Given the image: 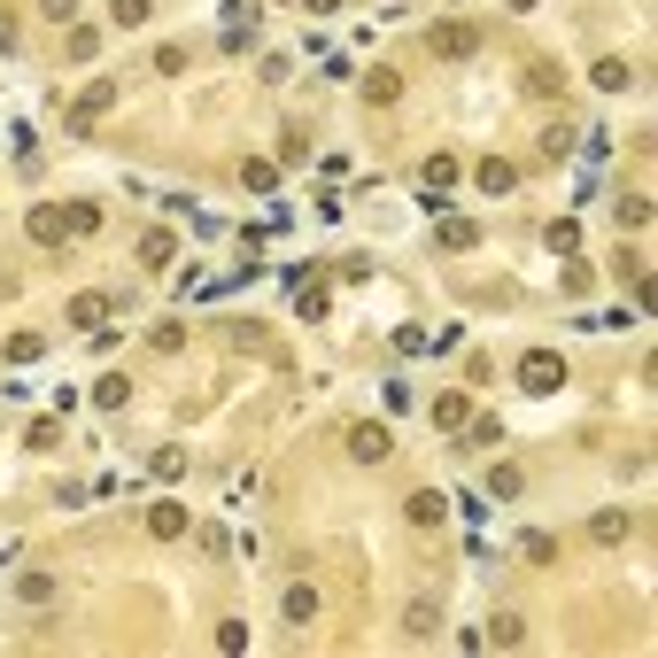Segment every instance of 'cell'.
I'll return each instance as SVG.
<instances>
[{
	"label": "cell",
	"mask_w": 658,
	"mask_h": 658,
	"mask_svg": "<svg viewBox=\"0 0 658 658\" xmlns=\"http://www.w3.org/2000/svg\"><path fill=\"white\" fill-rule=\"evenodd\" d=\"M24 233L39 240V248H62V240H70V217H62V202H39V210L24 217Z\"/></svg>",
	"instance_id": "6"
},
{
	"label": "cell",
	"mask_w": 658,
	"mask_h": 658,
	"mask_svg": "<svg viewBox=\"0 0 658 658\" xmlns=\"http://www.w3.org/2000/svg\"><path fill=\"white\" fill-rule=\"evenodd\" d=\"M473 186H480V194H511V186H519V163H504V155H480V163H473Z\"/></svg>",
	"instance_id": "7"
},
{
	"label": "cell",
	"mask_w": 658,
	"mask_h": 658,
	"mask_svg": "<svg viewBox=\"0 0 658 658\" xmlns=\"http://www.w3.org/2000/svg\"><path fill=\"white\" fill-rule=\"evenodd\" d=\"M217 651H225V658L248 651V620H217Z\"/></svg>",
	"instance_id": "28"
},
{
	"label": "cell",
	"mask_w": 658,
	"mask_h": 658,
	"mask_svg": "<svg viewBox=\"0 0 658 658\" xmlns=\"http://www.w3.org/2000/svg\"><path fill=\"white\" fill-rule=\"evenodd\" d=\"M419 186H426V210L442 217V210H449V186H457V155H449V148H434V155L419 163Z\"/></svg>",
	"instance_id": "3"
},
{
	"label": "cell",
	"mask_w": 658,
	"mask_h": 658,
	"mask_svg": "<svg viewBox=\"0 0 658 658\" xmlns=\"http://www.w3.org/2000/svg\"><path fill=\"white\" fill-rule=\"evenodd\" d=\"M519 388L527 395H558L566 388V357H558V349H527V357H519Z\"/></svg>",
	"instance_id": "2"
},
{
	"label": "cell",
	"mask_w": 658,
	"mask_h": 658,
	"mask_svg": "<svg viewBox=\"0 0 658 658\" xmlns=\"http://www.w3.org/2000/svg\"><path fill=\"white\" fill-rule=\"evenodd\" d=\"M527 86L550 101V93H566V70H558V62H535V70H527Z\"/></svg>",
	"instance_id": "25"
},
{
	"label": "cell",
	"mask_w": 658,
	"mask_h": 658,
	"mask_svg": "<svg viewBox=\"0 0 658 658\" xmlns=\"http://www.w3.org/2000/svg\"><path fill=\"white\" fill-rule=\"evenodd\" d=\"M465 419H473V403H465V395H434V426H442V434H457Z\"/></svg>",
	"instance_id": "16"
},
{
	"label": "cell",
	"mask_w": 658,
	"mask_h": 658,
	"mask_svg": "<svg viewBox=\"0 0 658 658\" xmlns=\"http://www.w3.org/2000/svg\"><path fill=\"white\" fill-rule=\"evenodd\" d=\"M519 488H527V473H519V465H488V496H496V504H504V496H519Z\"/></svg>",
	"instance_id": "22"
},
{
	"label": "cell",
	"mask_w": 658,
	"mask_h": 658,
	"mask_svg": "<svg viewBox=\"0 0 658 658\" xmlns=\"http://www.w3.org/2000/svg\"><path fill=\"white\" fill-rule=\"evenodd\" d=\"M628 527H635L628 511H597V519H589V535H597V542H628Z\"/></svg>",
	"instance_id": "23"
},
{
	"label": "cell",
	"mask_w": 658,
	"mask_h": 658,
	"mask_svg": "<svg viewBox=\"0 0 658 658\" xmlns=\"http://www.w3.org/2000/svg\"><path fill=\"white\" fill-rule=\"evenodd\" d=\"M16 597H24V604H55V573H39V566L16 573Z\"/></svg>",
	"instance_id": "17"
},
{
	"label": "cell",
	"mask_w": 658,
	"mask_h": 658,
	"mask_svg": "<svg viewBox=\"0 0 658 658\" xmlns=\"http://www.w3.org/2000/svg\"><path fill=\"white\" fill-rule=\"evenodd\" d=\"M302 8H310V16H333V8H341V0H302Z\"/></svg>",
	"instance_id": "39"
},
{
	"label": "cell",
	"mask_w": 658,
	"mask_h": 658,
	"mask_svg": "<svg viewBox=\"0 0 658 658\" xmlns=\"http://www.w3.org/2000/svg\"><path fill=\"white\" fill-rule=\"evenodd\" d=\"M279 612H287V628H318V589H310V581H295Z\"/></svg>",
	"instance_id": "11"
},
{
	"label": "cell",
	"mask_w": 658,
	"mask_h": 658,
	"mask_svg": "<svg viewBox=\"0 0 658 658\" xmlns=\"http://www.w3.org/2000/svg\"><path fill=\"white\" fill-rule=\"evenodd\" d=\"M442 248H480V225L473 217H442Z\"/></svg>",
	"instance_id": "24"
},
{
	"label": "cell",
	"mask_w": 658,
	"mask_h": 658,
	"mask_svg": "<svg viewBox=\"0 0 658 658\" xmlns=\"http://www.w3.org/2000/svg\"><path fill=\"white\" fill-rule=\"evenodd\" d=\"M573 248H581V225H573V217H558V225H550V256H573Z\"/></svg>",
	"instance_id": "32"
},
{
	"label": "cell",
	"mask_w": 658,
	"mask_h": 658,
	"mask_svg": "<svg viewBox=\"0 0 658 658\" xmlns=\"http://www.w3.org/2000/svg\"><path fill=\"white\" fill-rule=\"evenodd\" d=\"M240 186H248V194H279V163L248 155V163H240Z\"/></svg>",
	"instance_id": "15"
},
{
	"label": "cell",
	"mask_w": 658,
	"mask_h": 658,
	"mask_svg": "<svg viewBox=\"0 0 658 658\" xmlns=\"http://www.w3.org/2000/svg\"><path fill=\"white\" fill-rule=\"evenodd\" d=\"M62 217H70V240L101 233V210H93V202H70V210H62Z\"/></svg>",
	"instance_id": "29"
},
{
	"label": "cell",
	"mask_w": 658,
	"mask_h": 658,
	"mask_svg": "<svg viewBox=\"0 0 658 658\" xmlns=\"http://www.w3.org/2000/svg\"><path fill=\"white\" fill-rule=\"evenodd\" d=\"M496 442H504V426H496V419H465V449H496Z\"/></svg>",
	"instance_id": "30"
},
{
	"label": "cell",
	"mask_w": 658,
	"mask_h": 658,
	"mask_svg": "<svg viewBox=\"0 0 658 658\" xmlns=\"http://www.w3.org/2000/svg\"><path fill=\"white\" fill-rule=\"evenodd\" d=\"M426 47H434L442 62H473L480 55V24H434V31H426Z\"/></svg>",
	"instance_id": "4"
},
{
	"label": "cell",
	"mask_w": 658,
	"mask_h": 658,
	"mask_svg": "<svg viewBox=\"0 0 658 658\" xmlns=\"http://www.w3.org/2000/svg\"><path fill=\"white\" fill-rule=\"evenodd\" d=\"M403 635H411V643H434V635H442V612H434V597H419L411 612H403Z\"/></svg>",
	"instance_id": "14"
},
{
	"label": "cell",
	"mask_w": 658,
	"mask_h": 658,
	"mask_svg": "<svg viewBox=\"0 0 658 658\" xmlns=\"http://www.w3.org/2000/svg\"><path fill=\"white\" fill-rule=\"evenodd\" d=\"M101 55V31L93 24H70V62H93Z\"/></svg>",
	"instance_id": "27"
},
{
	"label": "cell",
	"mask_w": 658,
	"mask_h": 658,
	"mask_svg": "<svg viewBox=\"0 0 658 658\" xmlns=\"http://www.w3.org/2000/svg\"><path fill=\"white\" fill-rule=\"evenodd\" d=\"M403 511H411V527H442L449 496H442V488H419V496H403Z\"/></svg>",
	"instance_id": "13"
},
{
	"label": "cell",
	"mask_w": 658,
	"mask_h": 658,
	"mask_svg": "<svg viewBox=\"0 0 658 658\" xmlns=\"http://www.w3.org/2000/svg\"><path fill=\"white\" fill-rule=\"evenodd\" d=\"M179 264V240L163 233V225H155V233H140V271H171Z\"/></svg>",
	"instance_id": "10"
},
{
	"label": "cell",
	"mask_w": 658,
	"mask_h": 658,
	"mask_svg": "<svg viewBox=\"0 0 658 658\" xmlns=\"http://www.w3.org/2000/svg\"><path fill=\"white\" fill-rule=\"evenodd\" d=\"M295 318H326V287H302V295H295Z\"/></svg>",
	"instance_id": "36"
},
{
	"label": "cell",
	"mask_w": 658,
	"mask_h": 658,
	"mask_svg": "<svg viewBox=\"0 0 658 658\" xmlns=\"http://www.w3.org/2000/svg\"><path fill=\"white\" fill-rule=\"evenodd\" d=\"M93 403H101V411H124V403H132V380H117V372L93 380Z\"/></svg>",
	"instance_id": "21"
},
{
	"label": "cell",
	"mask_w": 658,
	"mask_h": 658,
	"mask_svg": "<svg viewBox=\"0 0 658 658\" xmlns=\"http://www.w3.org/2000/svg\"><path fill=\"white\" fill-rule=\"evenodd\" d=\"M395 93H403V78H395V70H372V78H364V101H372V109H388Z\"/></svg>",
	"instance_id": "20"
},
{
	"label": "cell",
	"mask_w": 658,
	"mask_h": 658,
	"mask_svg": "<svg viewBox=\"0 0 658 658\" xmlns=\"http://www.w3.org/2000/svg\"><path fill=\"white\" fill-rule=\"evenodd\" d=\"M186 527H194V511H186V504H148V535L155 542H179Z\"/></svg>",
	"instance_id": "8"
},
{
	"label": "cell",
	"mask_w": 658,
	"mask_h": 658,
	"mask_svg": "<svg viewBox=\"0 0 658 658\" xmlns=\"http://www.w3.org/2000/svg\"><path fill=\"white\" fill-rule=\"evenodd\" d=\"M109 310H117L109 295H70V326H78V333H101V318H109Z\"/></svg>",
	"instance_id": "12"
},
{
	"label": "cell",
	"mask_w": 658,
	"mask_h": 658,
	"mask_svg": "<svg viewBox=\"0 0 658 658\" xmlns=\"http://www.w3.org/2000/svg\"><path fill=\"white\" fill-rule=\"evenodd\" d=\"M148 16H155V0H109V24L117 31H140Z\"/></svg>",
	"instance_id": "18"
},
{
	"label": "cell",
	"mask_w": 658,
	"mask_h": 658,
	"mask_svg": "<svg viewBox=\"0 0 658 658\" xmlns=\"http://www.w3.org/2000/svg\"><path fill=\"white\" fill-rule=\"evenodd\" d=\"M109 109H117V78H93V86L70 101V140H86V132L109 117Z\"/></svg>",
	"instance_id": "1"
},
{
	"label": "cell",
	"mask_w": 658,
	"mask_h": 658,
	"mask_svg": "<svg viewBox=\"0 0 658 658\" xmlns=\"http://www.w3.org/2000/svg\"><path fill=\"white\" fill-rule=\"evenodd\" d=\"M39 349H47L39 333H16V341H8V364H31V357H39Z\"/></svg>",
	"instance_id": "37"
},
{
	"label": "cell",
	"mask_w": 658,
	"mask_h": 658,
	"mask_svg": "<svg viewBox=\"0 0 658 658\" xmlns=\"http://www.w3.org/2000/svg\"><path fill=\"white\" fill-rule=\"evenodd\" d=\"M395 349H403V357H419V349H434V333H419V326H395Z\"/></svg>",
	"instance_id": "35"
},
{
	"label": "cell",
	"mask_w": 658,
	"mask_h": 658,
	"mask_svg": "<svg viewBox=\"0 0 658 658\" xmlns=\"http://www.w3.org/2000/svg\"><path fill=\"white\" fill-rule=\"evenodd\" d=\"M597 86H604V93H628V86H635V62L604 55V62H597Z\"/></svg>",
	"instance_id": "19"
},
{
	"label": "cell",
	"mask_w": 658,
	"mask_h": 658,
	"mask_svg": "<svg viewBox=\"0 0 658 658\" xmlns=\"http://www.w3.org/2000/svg\"><path fill=\"white\" fill-rule=\"evenodd\" d=\"M388 449H395V434H388L380 419L349 426V457H357V465H388Z\"/></svg>",
	"instance_id": "5"
},
{
	"label": "cell",
	"mask_w": 658,
	"mask_h": 658,
	"mask_svg": "<svg viewBox=\"0 0 658 658\" xmlns=\"http://www.w3.org/2000/svg\"><path fill=\"white\" fill-rule=\"evenodd\" d=\"M511 8H535V0H511Z\"/></svg>",
	"instance_id": "40"
},
{
	"label": "cell",
	"mask_w": 658,
	"mask_h": 658,
	"mask_svg": "<svg viewBox=\"0 0 658 658\" xmlns=\"http://www.w3.org/2000/svg\"><path fill=\"white\" fill-rule=\"evenodd\" d=\"M581 148V124H550V132H542V155H573Z\"/></svg>",
	"instance_id": "26"
},
{
	"label": "cell",
	"mask_w": 658,
	"mask_h": 658,
	"mask_svg": "<svg viewBox=\"0 0 658 658\" xmlns=\"http://www.w3.org/2000/svg\"><path fill=\"white\" fill-rule=\"evenodd\" d=\"M39 16H55V24H78V0H39Z\"/></svg>",
	"instance_id": "38"
},
{
	"label": "cell",
	"mask_w": 658,
	"mask_h": 658,
	"mask_svg": "<svg viewBox=\"0 0 658 658\" xmlns=\"http://www.w3.org/2000/svg\"><path fill=\"white\" fill-rule=\"evenodd\" d=\"M635 225H651V202H643V194H620V233H635Z\"/></svg>",
	"instance_id": "31"
},
{
	"label": "cell",
	"mask_w": 658,
	"mask_h": 658,
	"mask_svg": "<svg viewBox=\"0 0 658 658\" xmlns=\"http://www.w3.org/2000/svg\"><path fill=\"white\" fill-rule=\"evenodd\" d=\"M148 341H155V349H163V357H171V349H186V326H179V318H163V326H155Z\"/></svg>",
	"instance_id": "34"
},
{
	"label": "cell",
	"mask_w": 658,
	"mask_h": 658,
	"mask_svg": "<svg viewBox=\"0 0 658 658\" xmlns=\"http://www.w3.org/2000/svg\"><path fill=\"white\" fill-rule=\"evenodd\" d=\"M480 643H488V651H519V643H527V620H519V612H496V620L480 628Z\"/></svg>",
	"instance_id": "9"
},
{
	"label": "cell",
	"mask_w": 658,
	"mask_h": 658,
	"mask_svg": "<svg viewBox=\"0 0 658 658\" xmlns=\"http://www.w3.org/2000/svg\"><path fill=\"white\" fill-rule=\"evenodd\" d=\"M186 473V449L171 442V449H155V480H179Z\"/></svg>",
	"instance_id": "33"
}]
</instances>
